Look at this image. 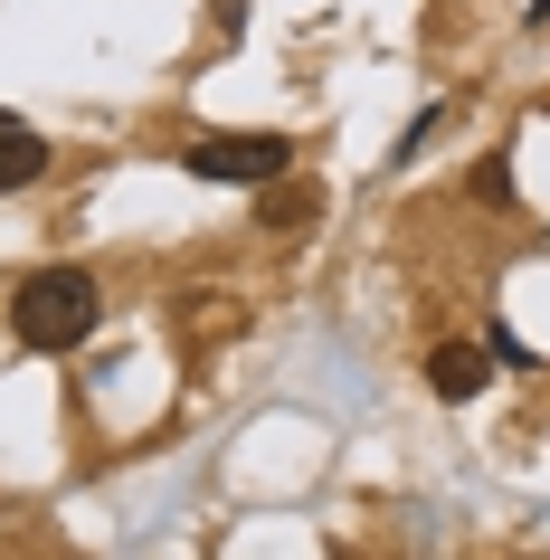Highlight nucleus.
<instances>
[{"label": "nucleus", "instance_id": "f257e3e1", "mask_svg": "<svg viewBox=\"0 0 550 560\" xmlns=\"http://www.w3.org/2000/svg\"><path fill=\"white\" fill-rule=\"evenodd\" d=\"M105 314V285H95L86 266H38L30 285L10 295V332L30 342V352H77Z\"/></svg>", "mask_w": 550, "mask_h": 560}, {"label": "nucleus", "instance_id": "f03ea898", "mask_svg": "<svg viewBox=\"0 0 550 560\" xmlns=\"http://www.w3.org/2000/svg\"><path fill=\"white\" fill-rule=\"evenodd\" d=\"M200 180H237V190H266V180L294 172V143L285 133H200V143L180 152Z\"/></svg>", "mask_w": 550, "mask_h": 560}, {"label": "nucleus", "instance_id": "7ed1b4c3", "mask_svg": "<svg viewBox=\"0 0 550 560\" xmlns=\"http://www.w3.org/2000/svg\"><path fill=\"white\" fill-rule=\"evenodd\" d=\"M484 381H493L484 342H436V352H428V389H436V399H475Z\"/></svg>", "mask_w": 550, "mask_h": 560}, {"label": "nucleus", "instance_id": "20e7f679", "mask_svg": "<svg viewBox=\"0 0 550 560\" xmlns=\"http://www.w3.org/2000/svg\"><path fill=\"white\" fill-rule=\"evenodd\" d=\"M48 172V143H38L30 124H0V190H30Z\"/></svg>", "mask_w": 550, "mask_h": 560}, {"label": "nucleus", "instance_id": "39448f33", "mask_svg": "<svg viewBox=\"0 0 550 560\" xmlns=\"http://www.w3.org/2000/svg\"><path fill=\"white\" fill-rule=\"evenodd\" d=\"M266 190H276V180H266ZM314 190H276V200H266V229H314Z\"/></svg>", "mask_w": 550, "mask_h": 560}]
</instances>
